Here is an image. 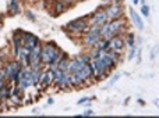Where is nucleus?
I'll return each instance as SVG.
<instances>
[{"label": "nucleus", "mask_w": 159, "mask_h": 118, "mask_svg": "<svg viewBox=\"0 0 159 118\" xmlns=\"http://www.w3.org/2000/svg\"><path fill=\"white\" fill-rule=\"evenodd\" d=\"M89 64H91V67H92L93 77H95L96 79H101L102 77H105V75L107 74L106 70H105V65H103V63H102L101 58H92Z\"/></svg>", "instance_id": "7ed1b4c3"}, {"label": "nucleus", "mask_w": 159, "mask_h": 118, "mask_svg": "<svg viewBox=\"0 0 159 118\" xmlns=\"http://www.w3.org/2000/svg\"><path fill=\"white\" fill-rule=\"evenodd\" d=\"M8 11H10V14H17L20 11V4L17 0H11L10 2V8H8Z\"/></svg>", "instance_id": "4468645a"}, {"label": "nucleus", "mask_w": 159, "mask_h": 118, "mask_svg": "<svg viewBox=\"0 0 159 118\" xmlns=\"http://www.w3.org/2000/svg\"><path fill=\"white\" fill-rule=\"evenodd\" d=\"M67 8V4L64 3V0H57V2L55 3V15H59V14H61L64 10Z\"/></svg>", "instance_id": "ddd939ff"}, {"label": "nucleus", "mask_w": 159, "mask_h": 118, "mask_svg": "<svg viewBox=\"0 0 159 118\" xmlns=\"http://www.w3.org/2000/svg\"><path fill=\"white\" fill-rule=\"evenodd\" d=\"M99 39H101V35H98V33H85V36L82 38V40H84L85 46L93 47V44H95Z\"/></svg>", "instance_id": "1a4fd4ad"}, {"label": "nucleus", "mask_w": 159, "mask_h": 118, "mask_svg": "<svg viewBox=\"0 0 159 118\" xmlns=\"http://www.w3.org/2000/svg\"><path fill=\"white\" fill-rule=\"evenodd\" d=\"M88 54L91 56V58H101V50H99V49H93L92 52H89Z\"/></svg>", "instance_id": "dca6fc26"}, {"label": "nucleus", "mask_w": 159, "mask_h": 118, "mask_svg": "<svg viewBox=\"0 0 159 118\" xmlns=\"http://www.w3.org/2000/svg\"><path fill=\"white\" fill-rule=\"evenodd\" d=\"M109 47H112L116 53L121 54V52H123V49H124V39L121 38L120 35L113 36V38L109 39Z\"/></svg>", "instance_id": "20e7f679"}, {"label": "nucleus", "mask_w": 159, "mask_h": 118, "mask_svg": "<svg viewBox=\"0 0 159 118\" xmlns=\"http://www.w3.org/2000/svg\"><path fill=\"white\" fill-rule=\"evenodd\" d=\"M48 2H55V0H48Z\"/></svg>", "instance_id": "cd10ccee"}, {"label": "nucleus", "mask_w": 159, "mask_h": 118, "mask_svg": "<svg viewBox=\"0 0 159 118\" xmlns=\"http://www.w3.org/2000/svg\"><path fill=\"white\" fill-rule=\"evenodd\" d=\"M138 2H140V0H133V3H134V4H137Z\"/></svg>", "instance_id": "393cba45"}, {"label": "nucleus", "mask_w": 159, "mask_h": 118, "mask_svg": "<svg viewBox=\"0 0 159 118\" xmlns=\"http://www.w3.org/2000/svg\"><path fill=\"white\" fill-rule=\"evenodd\" d=\"M137 47L134 46V44H133V46H130V52H129V56H127V58H129V60H133V58L135 57V56H137Z\"/></svg>", "instance_id": "2eb2a0df"}, {"label": "nucleus", "mask_w": 159, "mask_h": 118, "mask_svg": "<svg viewBox=\"0 0 159 118\" xmlns=\"http://www.w3.org/2000/svg\"><path fill=\"white\" fill-rule=\"evenodd\" d=\"M140 2H141V3H143V4H145V0H140Z\"/></svg>", "instance_id": "bb28decb"}, {"label": "nucleus", "mask_w": 159, "mask_h": 118, "mask_svg": "<svg viewBox=\"0 0 159 118\" xmlns=\"http://www.w3.org/2000/svg\"><path fill=\"white\" fill-rule=\"evenodd\" d=\"M64 3L66 4H73V3H75V0H64Z\"/></svg>", "instance_id": "b1692460"}, {"label": "nucleus", "mask_w": 159, "mask_h": 118, "mask_svg": "<svg viewBox=\"0 0 159 118\" xmlns=\"http://www.w3.org/2000/svg\"><path fill=\"white\" fill-rule=\"evenodd\" d=\"M157 54H158V46H155L154 49H152V53H151V60H154V58L157 57Z\"/></svg>", "instance_id": "aec40b11"}, {"label": "nucleus", "mask_w": 159, "mask_h": 118, "mask_svg": "<svg viewBox=\"0 0 159 118\" xmlns=\"http://www.w3.org/2000/svg\"><path fill=\"white\" fill-rule=\"evenodd\" d=\"M87 29V21L84 18H77L70 21L69 24L66 25V31L67 32H74V33H80L84 32Z\"/></svg>", "instance_id": "f03ea898"}, {"label": "nucleus", "mask_w": 159, "mask_h": 118, "mask_svg": "<svg viewBox=\"0 0 159 118\" xmlns=\"http://www.w3.org/2000/svg\"><path fill=\"white\" fill-rule=\"evenodd\" d=\"M119 78H120V74H115L112 78L109 79V82H107V86H113L116 82L119 81Z\"/></svg>", "instance_id": "f3484780"}, {"label": "nucleus", "mask_w": 159, "mask_h": 118, "mask_svg": "<svg viewBox=\"0 0 159 118\" xmlns=\"http://www.w3.org/2000/svg\"><path fill=\"white\" fill-rule=\"evenodd\" d=\"M21 63L20 61H14V63H8L6 65V68L3 70L4 71V77L6 79H10V81H17L18 79V71L21 68Z\"/></svg>", "instance_id": "f257e3e1"}, {"label": "nucleus", "mask_w": 159, "mask_h": 118, "mask_svg": "<svg viewBox=\"0 0 159 118\" xmlns=\"http://www.w3.org/2000/svg\"><path fill=\"white\" fill-rule=\"evenodd\" d=\"M27 15H28V18H30V19L35 21V15H34V14H31V11H27Z\"/></svg>", "instance_id": "4be33fe9"}, {"label": "nucleus", "mask_w": 159, "mask_h": 118, "mask_svg": "<svg viewBox=\"0 0 159 118\" xmlns=\"http://www.w3.org/2000/svg\"><path fill=\"white\" fill-rule=\"evenodd\" d=\"M85 82H87V81L82 79V78L80 77L77 72H73V74H70V83H71V86H80V85H84Z\"/></svg>", "instance_id": "9b49d317"}, {"label": "nucleus", "mask_w": 159, "mask_h": 118, "mask_svg": "<svg viewBox=\"0 0 159 118\" xmlns=\"http://www.w3.org/2000/svg\"><path fill=\"white\" fill-rule=\"evenodd\" d=\"M130 15H131V19H133V22H134V25L138 28V29H144V24H143V21H141V18H140V15H138L137 13L134 11V8H130Z\"/></svg>", "instance_id": "9d476101"}, {"label": "nucleus", "mask_w": 159, "mask_h": 118, "mask_svg": "<svg viewBox=\"0 0 159 118\" xmlns=\"http://www.w3.org/2000/svg\"><path fill=\"white\" fill-rule=\"evenodd\" d=\"M92 114H93V111L88 108V110H85V111H84V114H82V116H92Z\"/></svg>", "instance_id": "412c9836"}, {"label": "nucleus", "mask_w": 159, "mask_h": 118, "mask_svg": "<svg viewBox=\"0 0 159 118\" xmlns=\"http://www.w3.org/2000/svg\"><path fill=\"white\" fill-rule=\"evenodd\" d=\"M141 14H143L144 17H147V18L149 17V7L147 4H143V7H141Z\"/></svg>", "instance_id": "a211bd4d"}, {"label": "nucleus", "mask_w": 159, "mask_h": 118, "mask_svg": "<svg viewBox=\"0 0 159 118\" xmlns=\"http://www.w3.org/2000/svg\"><path fill=\"white\" fill-rule=\"evenodd\" d=\"M22 38H24V46L27 47V49H32L34 46H36V44L39 43V39L38 36L32 35V33H28V32H24L22 31Z\"/></svg>", "instance_id": "0eeeda50"}, {"label": "nucleus", "mask_w": 159, "mask_h": 118, "mask_svg": "<svg viewBox=\"0 0 159 118\" xmlns=\"http://www.w3.org/2000/svg\"><path fill=\"white\" fill-rule=\"evenodd\" d=\"M105 2H109V3H113V2H116V0H105Z\"/></svg>", "instance_id": "a878e982"}, {"label": "nucleus", "mask_w": 159, "mask_h": 118, "mask_svg": "<svg viewBox=\"0 0 159 118\" xmlns=\"http://www.w3.org/2000/svg\"><path fill=\"white\" fill-rule=\"evenodd\" d=\"M69 64H70V60L67 58V56H66V57L63 56V57L59 60V63L56 64V67H57L59 70H61V71L67 72V70H69Z\"/></svg>", "instance_id": "f8f14e48"}, {"label": "nucleus", "mask_w": 159, "mask_h": 118, "mask_svg": "<svg viewBox=\"0 0 159 118\" xmlns=\"http://www.w3.org/2000/svg\"><path fill=\"white\" fill-rule=\"evenodd\" d=\"M85 102H88V97H84V99L78 100V103H80V104H82V103H85Z\"/></svg>", "instance_id": "5701e85b"}, {"label": "nucleus", "mask_w": 159, "mask_h": 118, "mask_svg": "<svg viewBox=\"0 0 159 118\" xmlns=\"http://www.w3.org/2000/svg\"><path fill=\"white\" fill-rule=\"evenodd\" d=\"M105 11H106L107 18H109V21H110V19L119 18V17L123 14V7H121L120 4H112V6L105 8Z\"/></svg>", "instance_id": "423d86ee"}, {"label": "nucleus", "mask_w": 159, "mask_h": 118, "mask_svg": "<svg viewBox=\"0 0 159 118\" xmlns=\"http://www.w3.org/2000/svg\"><path fill=\"white\" fill-rule=\"evenodd\" d=\"M107 21H109V18H107V14L105 10H98L96 13H93L91 15V22L93 25H103Z\"/></svg>", "instance_id": "39448f33"}, {"label": "nucleus", "mask_w": 159, "mask_h": 118, "mask_svg": "<svg viewBox=\"0 0 159 118\" xmlns=\"http://www.w3.org/2000/svg\"><path fill=\"white\" fill-rule=\"evenodd\" d=\"M56 86L61 89H66V88H71V83H70V74L69 72H64L57 81H55Z\"/></svg>", "instance_id": "6e6552de"}, {"label": "nucleus", "mask_w": 159, "mask_h": 118, "mask_svg": "<svg viewBox=\"0 0 159 118\" xmlns=\"http://www.w3.org/2000/svg\"><path fill=\"white\" fill-rule=\"evenodd\" d=\"M127 43H129V46L134 44V35L133 33H127Z\"/></svg>", "instance_id": "6ab92c4d"}]
</instances>
